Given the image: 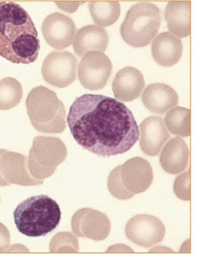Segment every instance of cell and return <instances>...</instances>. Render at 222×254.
Wrapping results in <instances>:
<instances>
[{
  "label": "cell",
  "instance_id": "obj_1",
  "mask_svg": "<svg viewBox=\"0 0 222 254\" xmlns=\"http://www.w3.org/2000/svg\"><path fill=\"white\" fill-rule=\"evenodd\" d=\"M67 122L78 144L102 157L126 153L140 137L132 112L121 102L104 95L78 97L70 108Z\"/></svg>",
  "mask_w": 222,
  "mask_h": 254
},
{
  "label": "cell",
  "instance_id": "obj_2",
  "mask_svg": "<svg viewBox=\"0 0 222 254\" xmlns=\"http://www.w3.org/2000/svg\"><path fill=\"white\" fill-rule=\"evenodd\" d=\"M38 34L30 15L13 2H0V56L15 64L37 60Z\"/></svg>",
  "mask_w": 222,
  "mask_h": 254
},
{
  "label": "cell",
  "instance_id": "obj_3",
  "mask_svg": "<svg viewBox=\"0 0 222 254\" xmlns=\"http://www.w3.org/2000/svg\"><path fill=\"white\" fill-rule=\"evenodd\" d=\"M13 218L22 234L29 237H44L59 224L61 211L54 199L39 195L20 203L13 212Z\"/></svg>",
  "mask_w": 222,
  "mask_h": 254
},
{
  "label": "cell",
  "instance_id": "obj_4",
  "mask_svg": "<svg viewBox=\"0 0 222 254\" xmlns=\"http://www.w3.org/2000/svg\"><path fill=\"white\" fill-rule=\"evenodd\" d=\"M26 108L32 125L44 133H62L65 130L66 112L56 93L44 86L31 90Z\"/></svg>",
  "mask_w": 222,
  "mask_h": 254
},
{
  "label": "cell",
  "instance_id": "obj_5",
  "mask_svg": "<svg viewBox=\"0 0 222 254\" xmlns=\"http://www.w3.org/2000/svg\"><path fill=\"white\" fill-rule=\"evenodd\" d=\"M162 23V11L151 3H139L129 9L120 33L127 44L140 48L148 45L157 35Z\"/></svg>",
  "mask_w": 222,
  "mask_h": 254
},
{
  "label": "cell",
  "instance_id": "obj_6",
  "mask_svg": "<svg viewBox=\"0 0 222 254\" xmlns=\"http://www.w3.org/2000/svg\"><path fill=\"white\" fill-rule=\"evenodd\" d=\"M67 155V147L58 138L38 136L34 139L29 153V171L38 180L49 178Z\"/></svg>",
  "mask_w": 222,
  "mask_h": 254
},
{
  "label": "cell",
  "instance_id": "obj_7",
  "mask_svg": "<svg viewBox=\"0 0 222 254\" xmlns=\"http://www.w3.org/2000/svg\"><path fill=\"white\" fill-rule=\"evenodd\" d=\"M112 69V63L103 52H88L79 64V81L87 89H102L107 85Z\"/></svg>",
  "mask_w": 222,
  "mask_h": 254
},
{
  "label": "cell",
  "instance_id": "obj_8",
  "mask_svg": "<svg viewBox=\"0 0 222 254\" xmlns=\"http://www.w3.org/2000/svg\"><path fill=\"white\" fill-rule=\"evenodd\" d=\"M78 60L69 52H53L43 63L42 73L47 83L58 88L71 85L76 79Z\"/></svg>",
  "mask_w": 222,
  "mask_h": 254
},
{
  "label": "cell",
  "instance_id": "obj_9",
  "mask_svg": "<svg viewBox=\"0 0 222 254\" xmlns=\"http://www.w3.org/2000/svg\"><path fill=\"white\" fill-rule=\"evenodd\" d=\"M28 159L22 154L0 149V187L12 184L24 187L42 185L44 181L31 176Z\"/></svg>",
  "mask_w": 222,
  "mask_h": 254
},
{
  "label": "cell",
  "instance_id": "obj_10",
  "mask_svg": "<svg viewBox=\"0 0 222 254\" xmlns=\"http://www.w3.org/2000/svg\"><path fill=\"white\" fill-rule=\"evenodd\" d=\"M166 228L158 217L149 214H139L127 222L125 235L137 246L149 248L164 239Z\"/></svg>",
  "mask_w": 222,
  "mask_h": 254
},
{
  "label": "cell",
  "instance_id": "obj_11",
  "mask_svg": "<svg viewBox=\"0 0 222 254\" xmlns=\"http://www.w3.org/2000/svg\"><path fill=\"white\" fill-rule=\"evenodd\" d=\"M72 232L78 237L102 241L110 235L111 221L107 215L92 208L77 211L72 217Z\"/></svg>",
  "mask_w": 222,
  "mask_h": 254
},
{
  "label": "cell",
  "instance_id": "obj_12",
  "mask_svg": "<svg viewBox=\"0 0 222 254\" xmlns=\"http://www.w3.org/2000/svg\"><path fill=\"white\" fill-rule=\"evenodd\" d=\"M42 29L47 44L57 50L70 46L73 43L76 32L73 20L58 12L48 15L43 22Z\"/></svg>",
  "mask_w": 222,
  "mask_h": 254
},
{
  "label": "cell",
  "instance_id": "obj_13",
  "mask_svg": "<svg viewBox=\"0 0 222 254\" xmlns=\"http://www.w3.org/2000/svg\"><path fill=\"white\" fill-rule=\"evenodd\" d=\"M153 171L146 159L135 157L120 167V178L125 189L133 194L146 191L153 181Z\"/></svg>",
  "mask_w": 222,
  "mask_h": 254
},
{
  "label": "cell",
  "instance_id": "obj_14",
  "mask_svg": "<svg viewBox=\"0 0 222 254\" xmlns=\"http://www.w3.org/2000/svg\"><path fill=\"white\" fill-rule=\"evenodd\" d=\"M140 146L147 155L156 156L170 138L162 118L150 117L140 126Z\"/></svg>",
  "mask_w": 222,
  "mask_h": 254
},
{
  "label": "cell",
  "instance_id": "obj_15",
  "mask_svg": "<svg viewBox=\"0 0 222 254\" xmlns=\"http://www.w3.org/2000/svg\"><path fill=\"white\" fill-rule=\"evenodd\" d=\"M112 87L115 98L119 101H134L139 98L145 87L144 76L135 67H124L117 72Z\"/></svg>",
  "mask_w": 222,
  "mask_h": 254
},
{
  "label": "cell",
  "instance_id": "obj_16",
  "mask_svg": "<svg viewBox=\"0 0 222 254\" xmlns=\"http://www.w3.org/2000/svg\"><path fill=\"white\" fill-rule=\"evenodd\" d=\"M143 104L151 112L163 115L177 105L178 95L170 86L153 83L147 86L142 94Z\"/></svg>",
  "mask_w": 222,
  "mask_h": 254
},
{
  "label": "cell",
  "instance_id": "obj_17",
  "mask_svg": "<svg viewBox=\"0 0 222 254\" xmlns=\"http://www.w3.org/2000/svg\"><path fill=\"white\" fill-rule=\"evenodd\" d=\"M190 151L185 140L174 137L163 147L160 157V164L164 171L170 174L184 171L189 161Z\"/></svg>",
  "mask_w": 222,
  "mask_h": 254
},
{
  "label": "cell",
  "instance_id": "obj_18",
  "mask_svg": "<svg viewBox=\"0 0 222 254\" xmlns=\"http://www.w3.org/2000/svg\"><path fill=\"white\" fill-rule=\"evenodd\" d=\"M156 62L163 67H171L180 61L183 52L182 41L169 32L156 36L152 45Z\"/></svg>",
  "mask_w": 222,
  "mask_h": 254
},
{
  "label": "cell",
  "instance_id": "obj_19",
  "mask_svg": "<svg viewBox=\"0 0 222 254\" xmlns=\"http://www.w3.org/2000/svg\"><path fill=\"white\" fill-rule=\"evenodd\" d=\"M109 45V36L105 29L88 25L79 29L72 43L76 55L82 57L88 52H104Z\"/></svg>",
  "mask_w": 222,
  "mask_h": 254
},
{
  "label": "cell",
  "instance_id": "obj_20",
  "mask_svg": "<svg viewBox=\"0 0 222 254\" xmlns=\"http://www.w3.org/2000/svg\"><path fill=\"white\" fill-rule=\"evenodd\" d=\"M190 1H170L167 3L165 18L169 31L178 37L190 35Z\"/></svg>",
  "mask_w": 222,
  "mask_h": 254
},
{
  "label": "cell",
  "instance_id": "obj_21",
  "mask_svg": "<svg viewBox=\"0 0 222 254\" xmlns=\"http://www.w3.org/2000/svg\"><path fill=\"white\" fill-rule=\"evenodd\" d=\"M89 10L95 24L108 27L114 24L121 13V6L117 1H92Z\"/></svg>",
  "mask_w": 222,
  "mask_h": 254
},
{
  "label": "cell",
  "instance_id": "obj_22",
  "mask_svg": "<svg viewBox=\"0 0 222 254\" xmlns=\"http://www.w3.org/2000/svg\"><path fill=\"white\" fill-rule=\"evenodd\" d=\"M164 123L173 134L187 137L190 135V110L176 107L169 111L165 118Z\"/></svg>",
  "mask_w": 222,
  "mask_h": 254
},
{
  "label": "cell",
  "instance_id": "obj_23",
  "mask_svg": "<svg viewBox=\"0 0 222 254\" xmlns=\"http://www.w3.org/2000/svg\"><path fill=\"white\" fill-rule=\"evenodd\" d=\"M21 84L7 77L0 80V110H9L20 103L22 97Z\"/></svg>",
  "mask_w": 222,
  "mask_h": 254
},
{
  "label": "cell",
  "instance_id": "obj_24",
  "mask_svg": "<svg viewBox=\"0 0 222 254\" xmlns=\"http://www.w3.org/2000/svg\"><path fill=\"white\" fill-rule=\"evenodd\" d=\"M50 249L51 253H77L78 241L71 233H58L52 238Z\"/></svg>",
  "mask_w": 222,
  "mask_h": 254
},
{
  "label": "cell",
  "instance_id": "obj_25",
  "mask_svg": "<svg viewBox=\"0 0 222 254\" xmlns=\"http://www.w3.org/2000/svg\"><path fill=\"white\" fill-rule=\"evenodd\" d=\"M120 167L121 165L111 172L108 178V187L110 193L115 198L125 200L133 198L135 195L130 193L124 187L120 178Z\"/></svg>",
  "mask_w": 222,
  "mask_h": 254
},
{
  "label": "cell",
  "instance_id": "obj_26",
  "mask_svg": "<svg viewBox=\"0 0 222 254\" xmlns=\"http://www.w3.org/2000/svg\"><path fill=\"white\" fill-rule=\"evenodd\" d=\"M190 169L180 174L174 181L173 190L179 199L184 201H190Z\"/></svg>",
  "mask_w": 222,
  "mask_h": 254
},
{
  "label": "cell",
  "instance_id": "obj_27",
  "mask_svg": "<svg viewBox=\"0 0 222 254\" xmlns=\"http://www.w3.org/2000/svg\"><path fill=\"white\" fill-rule=\"evenodd\" d=\"M10 246V232L7 228L0 222V253L7 251Z\"/></svg>",
  "mask_w": 222,
  "mask_h": 254
},
{
  "label": "cell",
  "instance_id": "obj_28",
  "mask_svg": "<svg viewBox=\"0 0 222 254\" xmlns=\"http://www.w3.org/2000/svg\"><path fill=\"white\" fill-rule=\"evenodd\" d=\"M110 251H115V252H131L133 251L131 250L130 248H129V247L124 246V245H117V246H114L110 247V249H109V250L108 252Z\"/></svg>",
  "mask_w": 222,
  "mask_h": 254
}]
</instances>
